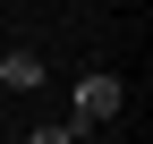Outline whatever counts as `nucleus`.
I'll return each mask as SVG.
<instances>
[{
  "label": "nucleus",
  "instance_id": "obj_2",
  "mask_svg": "<svg viewBox=\"0 0 153 144\" xmlns=\"http://www.w3.org/2000/svg\"><path fill=\"white\" fill-rule=\"evenodd\" d=\"M43 85V51H9L0 60V93H34Z\"/></svg>",
  "mask_w": 153,
  "mask_h": 144
},
{
  "label": "nucleus",
  "instance_id": "obj_3",
  "mask_svg": "<svg viewBox=\"0 0 153 144\" xmlns=\"http://www.w3.org/2000/svg\"><path fill=\"white\" fill-rule=\"evenodd\" d=\"M26 144H76V136H68V127H34Z\"/></svg>",
  "mask_w": 153,
  "mask_h": 144
},
{
  "label": "nucleus",
  "instance_id": "obj_1",
  "mask_svg": "<svg viewBox=\"0 0 153 144\" xmlns=\"http://www.w3.org/2000/svg\"><path fill=\"white\" fill-rule=\"evenodd\" d=\"M119 102H128V85L111 76V68H94V76H76V93H68V136L85 144L94 127H111V119H119Z\"/></svg>",
  "mask_w": 153,
  "mask_h": 144
}]
</instances>
